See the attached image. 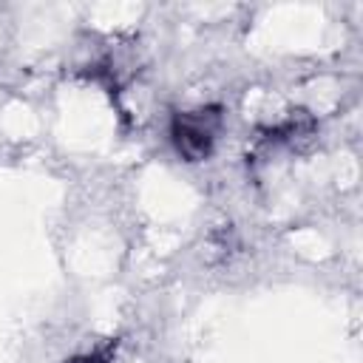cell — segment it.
<instances>
[{"label":"cell","mask_w":363,"mask_h":363,"mask_svg":"<svg viewBox=\"0 0 363 363\" xmlns=\"http://www.w3.org/2000/svg\"><path fill=\"white\" fill-rule=\"evenodd\" d=\"M216 128H218V116H213V113H204V111L184 113L173 125V142H176L182 156L196 162V159L210 153L213 139H216Z\"/></svg>","instance_id":"obj_1"}]
</instances>
